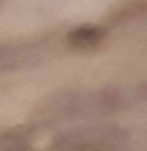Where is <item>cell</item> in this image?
Wrapping results in <instances>:
<instances>
[{"instance_id":"2","label":"cell","mask_w":147,"mask_h":151,"mask_svg":"<svg viewBox=\"0 0 147 151\" xmlns=\"http://www.w3.org/2000/svg\"><path fill=\"white\" fill-rule=\"evenodd\" d=\"M66 38H68L70 44L76 49H89V47H93L103 41L104 30L101 27L87 24V25H79L73 28Z\"/></svg>"},{"instance_id":"1","label":"cell","mask_w":147,"mask_h":151,"mask_svg":"<svg viewBox=\"0 0 147 151\" xmlns=\"http://www.w3.org/2000/svg\"><path fill=\"white\" fill-rule=\"evenodd\" d=\"M122 140V132L116 127H84L59 135L54 146L60 151H104Z\"/></svg>"}]
</instances>
